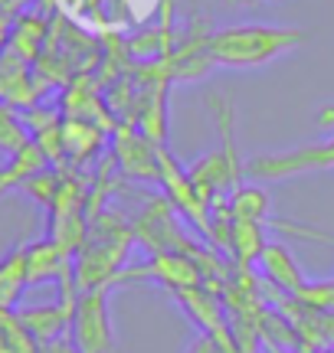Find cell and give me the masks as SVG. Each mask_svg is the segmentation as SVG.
I'll use <instances>...</instances> for the list:
<instances>
[{
  "label": "cell",
  "instance_id": "obj_9",
  "mask_svg": "<svg viewBox=\"0 0 334 353\" xmlns=\"http://www.w3.org/2000/svg\"><path fill=\"white\" fill-rule=\"evenodd\" d=\"M223 245L230 249L233 265L249 268L253 262H259V255L266 249V223H239V219H230Z\"/></svg>",
  "mask_w": 334,
  "mask_h": 353
},
{
  "label": "cell",
  "instance_id": "obj_14",
  "mask_svg": "<svg viewBox=\"0 0 334 353\" xmlns=\"http://www.w3.org/2000/svg\"><path fill=\"white\" fill-rule=\"evenodd\" d=\"M43 353H79L76 350V343H72V337L66 334V337H59V341H52L43 347Z\"/></svg>",
  "mask_w": 334,
  "mask_h": 353
},
{
  "label": "cell",
  "instance_id": "obj_2",
  "mask_svg": "<svg viewBox=\"0 0 334 353\" xmlns=\"http://www.w3.org/2000/svg\"><path fill=\"white\" fill-rule=\"evenodd\" d=\"M318 170H334V131L324 141L302 144L295 151L262 154L246 164V174L256 180H288V176L318 174Z\"/></svg>",
  "mask_w": 334,
  "mask_h": 353
},
{
  "label": "cell",
  "instance_id": "obj_5",
  "mask_svg": "<svg viewBox=\"0 0 334 353\" xmlns=\"http://www.w3.org/2000/svg\"><path fill=\"white\" fill-rule=\"evenodd\" d=\"M72 311H76V288H63V301L59 304H39V307H23L17 311L20 324L26 327V334L46 347V343L59 341L72 330Z\"/></svg>",
  "mask_w": 334,
  "mask_h": 353
},
{
  "label": "cell",
  "instance_id": "obj_16",
  "mask_svg": "<svg viewBox=\"0 0 334 353\" xmlns=\"http://www.w3.org/2000/svg\"><path fill=\"white\" fill-rule=\"evenodd\" d=\"M262 347H266V353H292L288 347H279V343H272V341H262Z\"/></svg>",
  "mask_w": 334,
  "mask_h": 353
},
{
  "label": "cell",
  "instance_id": "obj_10",
  "mask_svg": "<svg viewBox=\"0 0 334 353\" xmlns=\"http://www.w3.org/2000/svg\"><path fill=\"white\" fill-rule=\"evenodd\" d=\"M43 164H46V154H43V148H39L37 141H30L20 154H13L10 164L0 167V196H3L10 187H23L30 176L43 170Z\"/></svg>",
  "mask_w": 334,
  "mask_h": 353
},
{
  "label": "cell",
  "instance_id": "obj_4",
  "mask_svg": "<svg viewBox=\"0 0 334 353\" xmlns=\"http://www.w3.org/2000/svg\"><path fill=\"white\" fill-rule=\"evenodd\" d=\"M141 278H155V281L167 285L170 291L204 285L200 265L184 252H155L144 265H138V268H125V272L115 278V285L118 281H141Z\"/></svg>",
  "mask_w": 334,
  "mask_h": 353
},
{
  "label": "cell",
  "instance_id": "obj_15",
  "mask_svg": "<svg viewBox=\"0 0 334 353\" xmlns=\"http://www.w3.org/2000/svg\"><path fill=\"white\" fill-rule=\"evenodd\" d=\"M318 128H322V131H334V105H328V108L318 114Z\"/></svg>",
  "mask_w": 334,
  "mask_h": 353
},
{
  "label": "cell",
  "instance_id": "obj_12",
  "mask_svg": "<svg viewBox=\"0 0 334 353\" xmlns=\"http://www.w3.org/2000/svg\"><path fill=\"white\" fill-rule=\"evenodd\" d=\"M30 144V138H26V131L23 125L13 118L10 108H0V151L3 154H20Z\"/></svg>",
  "mask_w": 334,
  "mask_h": 353
},
{
  "label": "cell",
  "instance_id": "obj_1",
  "mask_svg": "<svg viewBox=\"0 0 334 353\" xmlns=\"http://www.w3.org/2000/svg\"><path fill=\"white\" fill-rule=\"evenodd\" d=\"M308 37V30H298V26H226V30H217L206 37V56L213 65L256 69V65H266L285 52H292Z\"/></svg>",
  "mask_w": 334,
  "mask_h": 353
},
{
  "label": "cell",
  "instance_id": "obj_3",
  "mask_svg": "<svg viewBox=\"0 0 334 353\" xmlns=\"http://www.w3.org/2000/svg\"><path fill=\"white\" fill-rule=\"evenodd\" d=\"M69 337L79 353H112V317H108V288L82 291L72 311Z\"/></svg>",
  "mask_w": 334,
  "mask_h": 353
},
{
  "label": "cell",
  "instance_id": "obj_13",
  "mask_svg": "<svg viewBox=\"0 0 334 353\" xmlns=\"http://www.w3.org/2000/svg\"><path fill=\"white\" fill-rule=\"evenodd\" d=\"M184 353H236V350H226V347H223L219 341H213L210 334H197Z\"/></svg>",
  "mask_w": 334,
  "mask_h": 353
},
{
  "label": "cell",
  "instance_id": "obj_17",
  "mask_svg": "<svg viewBox=\"0 0 334 353\" xmlns=\"http://www.w3.org/2000/svg\"><path fill=\"white\" fill-rule=\"evenodd\" d=\"M230 3H239V7H253V3H262V0H230Z\"/></svg>",
  "mask_w": 334,
  "mask_h": 353
},
{
  "label": "cell",
  "instance_id": "obj_8",
  "mask_svg": "<svg viewBox=\"0 0 334 353\" xmlns=\"http://www.w3.org/2000/svg\"><path fill=\"white\" fill-rule=\"evenodd\" d=\"M213 206H219L230 219L239 223H266L269 219V193L256 183H239L230 190L226 200H217Z\"/></svg>",
  "mask_w": 334,
  "mask_h": 353
},
{
  "label": "cell",
  "instance_id": "obj_7",
  "mask_svg": "<svg viewBox=\"0 0 334 353\" xmlns=\"http://www.w3.org/2000/svg\"><path fill=\"white\" fill-rule=\"evenodd\" d=\"M26 285H30V245L20 242L0 259V307L13 311Z\"/></svg>",
  "mask_w": 334,
  "mask_h": 353
},
{
  "label": "cell",
  "instance_id": "obj_18",
  "mask_svg": "<svg viewBox=\"0 0 334 353\" xmlns=\"http://www.w3.org/2000/svg\"><path fill=\"white\" fill-rule=\"evenodd\" d=\"M318 353H334V347H331V350H318Z\"/></svg>",
  "mask_w": 334,
  "mask_h": 353
},
{
  "label": "cell",
  "instance_id": "obj_11",
  "mask_svg": "<svg viewBox=\"0 0 334 353\" xmlns=\"http://www.w3.org/2000/svg\"><path fill=\"white\" fill-rule=\"evenodd\" d=\"M99 141H102V134L92 125H86V121H69V125L63 128V148L72 154L76 161L89 157V154L99 148Z\"/></svg>",
  "mask_w": 334,
  "mask_h": 353
},
{
  "label": "cell",
  "instance_id": "obj_6",
  "mask_svg": "<svg viewBox=\"0 0 334 353\" xmlns=\"http://www.w3.org/2000/svg\"><path fill=\"white\" fill-rule=\"evenodd\" d=\"M259 265H262V275L269 285L288 294V298H295L298 291L305 288V275H302V268H298L295 255L288 252V245L285 242H266V249L259 255Z\"/></svg>",
  "mask_w": 334,
  "mask_h": 353
}]
</instances>
